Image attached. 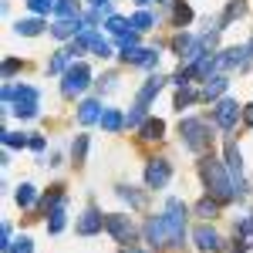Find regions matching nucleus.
Masks as SVG:
<instances>
[{
  "mask_svg": "<svg viewBox=\"0 0 253 253\" xmlns=\"http://www.w3.org/2000/svg\"><path fill=\"white\" fill-rule=\"evenodd\" d=\"M199 172H203V179H206V186L213 189V199L226 203V199H233V196H236V189H233V182H230V175H226V169H223L213 156H206L203 162H199Z\"/></svg>",
  "mask_w": 253,
  "mask_h": 253,
  "instance_id": "f257e3e1",
  "label": "nucleus"
},
{
  "mask_svg": "<svg viewBox=\"0 0 253 253\" xmlns=\"http://www.w3.org/2000/svg\"><path fill=\"white\" fill-rule=\"evenodd\" d=\"M162 219H166V230H169V247H179V243H182V236H186V203L169 199Z\"/></svg>",
  "mask_w": 253,
  "mask_h": 253,
  "instance_id": "f03ea898",
  "label": "nucleus"
},
{
  "mask_svg": "<svg viewBox=\"0 0 253 253\" xmlns=\"http://www.w3.org/2000/svg\"><path fill=\"white\" fill-rule=\"evenodd\" d=\"M179 135H182V142H186L193 152H203V149L210 145V128H206V122H199V118H186V122L179 125Z\"/></svg>",
  "mask_w": 253,
  "mask_h": 253,
  "instance_id": "7ed1b4c3",
  "label": "nucleus"
},
{
  "mask_svg": "<svg viewBox=\"0 0 253 253\" xmlns=\"http://www.w3.org/2000/svg\"><path fill=\"white\" fill-rule=\"evenodd\" d=\"M88 81H91V71L84 68V64H71L68 71H64V81H61V91L71 98V95H81L84 88H88Z\"/></svg>",
  "mask_w": 253,
  "mask_h": 253,
  "instance_id": "20e7f679",
  "label": "nucleus"
},
{
  "mask_svg": "<svg viewBox=\"0 0 253 253\" xmlns=\"http://www.w3.org/2000/svg\"><path fill=\"white\" fill-rule=\"evenodd\" d=\"M38 88H31V84H20L17 91H14V112H17L20 118H34L38 115Z\"/></svg>",
  "mask_w": 253,
  "mask_h": 253,
  "instance_id": "39448f33",
  "label": "nucleus"
},
{
  "mask_svg": "<svg viewBox=\"0 0 253 253\" xmlns=\"http://www.w3.org/2000/svg\"><path fill=\"white\" fill-rule=\"evenodd\" d=\"M240 115H243V108L236 105L233 98H223L219 105H216V112H213V118H216V125L223 128V132H230L236 122H240Z\"/></svg>",
  "mask_w": 253,
  "mask_h": 253,
  "instance_id": "423d86ee",
  "label": "nucleus"
},
{
  "mask_svg": "<svg viewBox=\"0 0 253 253\" xmlns=\"http://www.w3.org/2000/svg\"><path fill=\"white\" fill-rule=\"evenodd\" d=\"M105 230L115 236L118 243H128V240L135 236V226H132V219H128V216H118V213L105 216Z\"/></svg>",
  "mask_w": 253,
  "mask_h": 253,
  "instance_id": "0eeeda50",
  "label": "nucleus"
},
{
  "mask_svg": "<svg viewBox=\"0 0 253 253\" xmlns=\"http://www.w3.org/2000/svg\"><path fill=\"white\" fill-rule=\"evenodd\" d=\"M169 175H172V169H169L166 159H152V162L145 166V182H149L152 189H162V186L169 182Z\"/></svg>",
  "mask_w": 253,
  "mask_h": 253,
  "instance_id": "6e6552de",
  "label": "nucleus"
},
{
  "mask_svg": "<svg viewBox=\"0 0 253 253\" xmlns=\"http://www.w3.org/2000/svg\"><path fill=\"white\" fill-rule=\"evenodd\" d=\"M247 54H250V44L230 47V51H223V54L216 58V68H219V71H233V68H240V64L247 61Z\"/></svg>",
  "mask_w": 253,
  "mask_h": 253,
  "instance_id": "1a4fd4ad",
  "label": "nucleus"
},
{
  "mask_svg": "<svg viewBox=\"0 0 253 253\" xmlns=\"http://www.w3.org/2000/svg\"><path fill=\"white\" fill-rule=\"evenodd\" d=\"M145 240H149L152 247H169V230H166V219H162V216H152V219L145 223Z\"/></svg>",
  "mask_w": 253,
  "mask_h": 253,
  "instance_id": "9d476101",
  "label": "nucleus"
},
{
  "mask_svg": "<svg viewBox=\"0 0 253 253\" xmlns=\"http://www.w3.org/2000/svg\"><path fill=\"white\" fill-rule=\"evenodd\" d=\"M226 166H230V172L236 175V193H243L247 186H243V156H240V149H236L233 142H226Z\"/></svg>",
  "mask_w": 253,
  "mask_h": 253,
  "instance_id": "9b49d317",
  "label": "nucleus"
},
{
  "mask_svg": "<svg viewBox=\"0 0 253 253\" xmlns=\"http://www.w3.org/2000/svg\"><path fill=\"white\" fill-rule=\"evenodd\" d=\"M156 51H149V47H125L122 51V61H128V64H142V68H152L156 64Z\"/></svg>",
  "mask_w": 253,
  "mask_h": 253,
  "instance_id": "f8f14e48",
  "label": "nucleus"
},
{
  "mask_svg": "<svg viewBox=\"0 0 253 253\" xmlns=\"http://www.w3.org/2000/svg\"><path fill=\"white\" fill-rule=\"evenodd\" d=\"M101 226H105L101 213H98L95 206H88V210H84V216L78 219V233H81V236H91V233H98Z\"/></svg>",
  "mask_w": 253,
  "mask_h": 253,
  "instance_id": "ddd939ff",
  "label": "nucleus"
},
{
  "mask_svg": "<svg viewBox=\"0 0 253 253\" xmlns=\"http://www.w3.org/2000/svg\"><path fill=\"white\" fill-rule=\"evenodd\" d=\"M193 240H196V247H199V250H210V253L219 250V233L210 230V226H196Z\"/></svg>",
  "mask_w": 253,
  "mask_h": 253,
  "instance_id": "4468645a",
  "label": "nucleus"
},
{
  "mask_svg": "<svg viewBox=\"0 0 253 253\" xmlns=\"http://www.w3.org/2000/svg\"><path fill=\"white\" fill-rule=\"evenodd\" d=\"M101 105H98L95 98H88V101H81V108H78V122L81 125H91V122H101Z\"/></svg>",
  "mask_w": 253,
  "mask_h": 253,
  "instance_id": "2eb2a0df",
  "label": "nucleus"
},
{
  "mask_svg": "<svg viewBox=\"0 0 253 253\" xmlns=\"http://www.w3.org/2000/svg\"><path fill=\"white\" fill-rule=\"evenodd\" d=\"M47 230H51V233H61V230H64V196H58V199L51 203V223H47Z\"/></svg>",
  "mask_w": 253,
  "mask_h": 253,
  "instance_id": "dca6fc26",
  "label": "nucleus"
},
{
  "mask_svg": "<svg viewBox=\"0 0 253 253\" xmlns=\"http://www.w3.org/2000/svg\"><path fill=\"white\" fill-rule=\"evenodd\" d=\"M162 84H166V78H159V75H156V78H149V81H145V88L138 91V105H149V101L162 91Z\"/></svg>",
  "mask_w": 253,
  "mask_h": 253,
  "instance_id": "f3484780",
  "label": "nucleus"
},
{
  "mask_svg": "<svg viewBox=\"0 0 253 253\" xmlns=\"http://www.w3.org/2000/svg\"><path fill=\"white\" fill-rule=\"evenodd\" d=\"M236 233H240V253L250 250V247H253V213L247 216V219H243L240 226H236Z\"/></svg>",
  "mask_w": 253,
  "mask_h": 253,
  "instance_id": "a211bd4d",
  "label": "nucleus"
},
{
  "mask_svg": "<svg viewBox=\"0 0 253 253\" xmlns=\"http://www.w3.org/2000/svg\"><path fill=\"white\" fill-rule=\"evenodd\" d=\"M81 27H78V20H58L54 27H51V34L54 38H61V41H68V38H75Z\"/></svg>",
  "mask_w": 253,
  "mask_h": 253,
  "instance_id": "6ab92c4d",
  "label": "nucleus"
},
{
  "mask_svg": "<svg viewBox=\"0 0 253 253\" xmlns=\"http://www.w3.org/2000/svg\"><path fill=\"white\" fill-rule=\"evenodd\" d=\"M122 125H125V118H122V112H115V108H108V112L101 115V128H105V132H118Z\"/></svg>",
  "mask_w": 253,
  "mask_h": 253,
  "instance_id": "aec40b11",
  "label": "nucleus"
},
{
  "mask_svg": "<svg viewBox=\"0 0 253 253\" xmlns=\"http://www.w3.org/2000/svg\"><path fill=\"white\" fill-rule=\"evenodd\" d=\"M71 54H68V47H64V51H58V54H54V58L47 61V75H58V71H64V68H68V64H71Z\"/></svg>",
  "mask_w": 253,
  "mask_h": 253,
  "instance_id": "412c9836",
  "label": "nucleus"
},
{
  "mask_svg": "<svg viewBox=\"0 0 253 253\" xmlns=\"http://www.w3.org/2000/svg\"><path fill=\"white\" fill-rule=\"evenodd\" d=\"M223 91H226V78H223V75H216V78L206 81V88H203V98H219Z\"/></svg>",
  "mask_w": 253,
  "mask_h": 253,
  "instance_id": "4be33fe9",
  "label": "nucleus"
},
{
  "mask_svg": "<svg viewBox=\"0 0 253 253\" xmlns=\"http://www.w3.org/2000/svg\"><path fill=\"white\" fill-rule=\"evenodd\" d=\"M58 17L61 20H78V0H58Z\"/></svg>",
  "mask_w": 253,
  "mask_h": 253,
  "instance_id": "5701e85b",
  "label": "nucleus"
},
{
  "mask_svg": "<svg viewBox=\"0 0 253 253\" xmlns=\"http://www.w3.org/2000/svg\"><path fill=\"white\" fill-rule=\"evenodd\" d=\"M162 132H166V125H162L159 118H149V122L142 125V138H162Z\"/></svg>",
  "mask_w": 253,
  "mask_h": 253,
  "instance_id": "b1692460",
  "label": "nucleus"
},
{
  "mask_svg": "<svg viewBox=\"0 0 253 253\" xmlns=\"http://www.w3.org/2000/svg\"><path fill=\"white\" fill-rule=\"evenodd\" d=\"M196 213H199V216H206V219H213V216L219 213V199H199Z\"/></svg>",
  "mask_w": 253,
  "mask_h": 253,
  "instance_id": "393cba45",
  "label": "nucleus"
},
{
  "mask_svg": "<svg viewBox=\"0 0 253 253\" xmlns=\"http://www.w3.org/2000/svg\"><path fill=\"white\" fill-rule=\"evenodd\" d=\"M38 31H41V20H38V17H31V20H20V24H17V34H24V38H34Z\"/></svg>",
  "mask_w": 253,
  "mask_h": 253,
  "instance_id": "a878e982",
  "label": "nucleus"
},
{
  "mask_svg": "<svg viewBox=\"0 0 253 253\" xmlns=\"http://www.w3.org/2000/svg\"><path fill=\"white\" fill-rule=\"evenodd\" d=\"M152 24H156V20H152V14H149V10H138L135 17H132V27H135V31H149Z\"/></svg>",
  "mask_w": 253,
  "mask_h": 253,
  "instance_id": "bb28decb",
  "label": "nucleus"
},
{
  "mask_svg": "<svg viewBox=\"0 0 253 253\" xmlns=\"http://www.w3.org/2000/svg\"><path fill=\"white\" fill-rule=\"evenodd\" d=\"M193 101H196V91H193V88H186V84H182V91L175 95V108L182 112V108H186V105H193Z\"/></svg>",
  "mask_w": 253,
  "mask_h": 253,
  "instance_id": "cd10ccee",
  "label": "nucleus"
},
{
  "mask_svg": "<svg viewBox=\"0 0 253 253\" xmlns=\"http://www.w3.org/2000/svg\"><path fill=\"white\" fill-rule=\"evenodd\" d=\"M27 7H31L34 14H47V10L58 7V0H27Z\"/></svg>",
  "mask_w": 253,
  "mask_h": 253,
  "instance_id": "c85d7f7f",
  "label": "nucleus"
},
{
  "mask_svg": "<svg viewBox=\"0 0 253 253\" xmlns=\"http://www.w3.org/2000/svg\"><path fill=\"white\" fill-rule=\"evenodd\" d=\"M84 152H88V135H78L75 138V149H71L75 162H84Z\"/></svg>",
  "mask_w": 253,
  "mask_h": 253,
  "instance_id": "c756f323",
  "label": "nucleus"
},
{
  "mask_svg": "<svg viewBox=\"0 0 253 253\" xmlns=\"http://www.w3.org/2000/svg\"><path fill=\"white\" fill-rule=\"evenodd\" d=\"M243 10H247V3H243V0H233V3H230V7H226V14H223V20H219V24H226V20L240 17V14H243Z\"/></svg>",
  "mask_w": 253,
  "mask_h": 253,
  "instance_id": "7c9ffc66",
  "label": "nucleus"
},
{
  "mask_svg": "<svg viewBox=\"0 0 253 253\" xmlns=\"http://www.w3.org/2000/svg\"><path fill=\"white\" fill-rule=\"evenodd\" d=\"M132 27V20H125V17H108V31L112 34H125Z\"/></svg>",
  "mask_w": 253,
  "mask_h": 253,
  "instance_id": "2f4dec72",
  "label": "nucleus"
},
{
  "mask_svg": "<svg viewBox=\"0 0 253 253\" xmlns=\"http://www.w3.org/2000/svg\"><path fill=\"white\" fill-rule=\"evenodd\" d=\"M34 196H38L34 186H20V189H17V203H20V206H31V203H34Z\"/></svg>",
  "mask_w": 253,
  "mask_h": 253,
  "instance_id": "473e14b6",
  "label": "nucleus"
},
{
  "mask_svg": "<svg viewBox=\"0 0 253 253\" xmlns=\"http://www.w3.org/2000/svg\"><path fill=\"white\" fill-rule=\"evenodd\" d=\"M189 20H193L189 3H175V24H189Z\"/></svg>",
  "mask_w": 253,
  "mask_h": 253,
  "instance_id": "72a5a7b5",
  "label": "nucleus"
},
{
  "mask_svg": "<svg viewBox=\"0 0 253 253\" xmlns=\"http://www.w3.org/2000/svg\"><path fill=\"white\" fill-rule=\"evenodd\" d=\"M118 196H122V199H128L132 206H142V196L132 193V186H122V189H118Z\"/></svg>",
  "mask_w": 253,
  "mask_h": 253,
  "instance_id": "f704fd0d",
  "label": "nucleus"
},
{
  "mask_svg": "<svg viewBox=\"0 0 253 253\" xmlns=\"http://www.w3.org/2000/svg\"><path fill=\"white\" fill-rule=\"evenodd\" d=\"M3 145H10V149H17V145H31L24 135H10V132H3Z\"/></svg>",
  "mask_w": 253,
  "mask_h": 253,
  "instance_id": "c9c22d12",
  "label": "nucleus"
},
{
  "mask_svg": "<svg viewBox=\"0 0 253 253\" xmlns=\"http://www.w3.org/2000/svg\"><path fill=\"white\" fill-rule=\"evenodd\" d=\"M10 253H31V240H27V236L14 240V243H10Z\"/></svg>",
  "mask_w": 253,
  "mask_h": 253,
  "instance_id": "e433bc0d",
  "label": "nucleus"
},
{
  "mask_svg": "<svg viewBox=\"0 0 253 253\" xmlns=\"http://www.w3.org/2000/svg\"><path fill=\"white\" fill-rule=\"evenodd\" d=\"M142 118H145V105H135V112H132V115L125 118V125H138Z\"/></svg>",
  "mask_w": 253,
  "mask_h": 253,
  "instance_id": "4c0bfd02",
  "label": "nucleus"
},
{
  "mask_svg": "<svg viewBox=\"0 0 253 253\" xmlns=\"http://www.w3.org/2000/svg\"><path fill=\"white\" fill-rule=\"evenodd\" d=\"M17 68H20V61L7 58V61H3V78H10V75H14V71H17Z\"/></svg>",
  "mask_w": 253,
  "mask_h": 253,
  "instance_id": "58836bf2",
  "label": "nucleus"
},
{
  "mask_svg": "<svg viewBox=\"0 0 253 253\" xmlns=\"http://www.w3.org/2000/svg\"><path fill=\"white\" fill-rule=\"evenodd\" d=\"M0 247L10 250V226H7V223H3V230H0Z\"/></svg>",
  "mask_w": 253,
  "mask_h": 253,
  "instance_id": "ea45409f",
  "label": "nucleus"
},
{
  "mask_svg": "<svg viewBox=\"0 0 253 253\" xmlns=\"http://www.w3.org/2000/svg\"><path fill=\"white\" fill-rule=\"evenodd\" d=\"M91 3H95L98 14H108V0H91Z\"/></svg>",
  "mask_w": 253,
  "mask_h": 253,
  "instance_id": "a19ab883",
  "label": "nucleus"
},
{
  "mask_svg": "<svg viewBox=\"0 0 253 253\" xmlns=\"http://www.w3.org/2000/svg\"><path fill=\"white\" fill-rule=\"evenodd\" d=\"M243 118H247V125H253V105L247 108V115H243Z\"/></svg>",
  "mask_w": 253,
  "mask_h": 253,
  "instance_id": "79ce46f5",
  "label": "nucleus"
},
{
  "mask_svg": "<svg viewBox=\"0 0 253 253\" xmlns=\"http://www.w3.org/2000/svg\"><path fill=\"white\" fill-rule=\"evenodd\" d=\"M125 253H145V250H135V247H128V250H125Z\"/></svg>",
  "mask_w": 253,
  "mask_h": 253,
  "instance_id": "37998d69",
  "label": "nucleus"
}]
</instances>
